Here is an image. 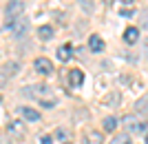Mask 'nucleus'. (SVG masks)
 I'll return each instance as SVG.
<instances>
[{"mask_svg":"<svg viewBox=\"0 0 148 144\" xmlns=\"http://www.w3.org/2000/svg\"><path fill=\"white\" fill-rule=\"evenodd\" d=\"M22 13H25V2H22V0H9V5H7V9H5L7 25H11L13 20H18Z\"/></svg>","mask_w":148,"mask_h":144,"instance_id":"obj_1","label":"nucleus"},{"mask_svg":"<svg viewBox=\"0 0 148 144\" xmlns=\"http://www.w3.org/2000/svg\"><path fill=\"white\" fill-rule=\"evenodd\" d=\"M122 122L126 124V129L133 131V133H144L146 131V120H142L139 115H124Z\"/></svg>","mask_w":148,"mask_h":144,"instance_id":"obj_2","label":"nucleus"},{"mask_svg":"<svg viewBox=\"0 0 148 144\" xmlns=\"http://www.w3.org/2000/svg\"><path fill=\"white\" fill-rule=\"evenodd\" d=\"M7 29L11 31L13 38H22V36L27 33V29H29V20H27L25 16H20L18 20H13L11 25H7Z\"/></svg>","mask_w":148,"mask_h":144,"instance_id":"obj_3","label":"nucleus"},{"mask_svg":"<svg viewBox=\"0 0 148 144\" xmlns=\"http://www.w3.org/2000/svg\"><path fill=\"white\" fill-rule=\"evenodd\" d=\"M33 67H36L38 73H42V75H51L53 73V62H51L49 58H38L36 62H33Z\"/></svg>","mask_w":148,"mask_h":144,"instance_id":"obj_4","label":"nucleus"},{"mask_svg":"<svg viewBox=\"0 0 148 144\" xmlns=\"http://www.w3.org/2000/svg\"><path fill=\"white\" fill-rule=\"evenodd\" d=\"M25 122H22V120H11V122H9V133H11V135H16V138H22V135H25Z\"/></svg>","mask_w":148,"mask_h":144,"instance_id":"obj_5","label":"nucleus"},{"mask_svg":"<svg viewBox=\"0 0 148 144\" xmlns=\"http://www.w3.org/2000/svg\"><path fill=\"white\" fill-rule=\"evenodd\" d=\"M20 113H22V120H25V122H38V120H40V113H38L36 109H31V107H22Z\"/></svg>","mask_w":148,"mask_h":144,"instance_id":"obj_6","label":"nucleus"},{"mask_svg":"<svg viewBox=\"0 0 148 144\" xmlns=\"http://www.w3.org/2000/svg\"><path fill=\"white\" fill-rule=\"evenodd\" d=\"M69 82H71V87H82V82H84V71H80V69L69 71Z\"/></svg>","mask_w":148,"mask_h":144,"instance_id":"obj_7","label":"nucleus"},{"mask_svg":"<svg viewBox=\"0 0 148 144\" xmlns=\"http://www.w3.org/2000/svg\"><path fill=\"white\" fill-rule=\"evenodd\" d=\"M124 40L128 44H137L139 42V29H137V27H128V29L124 31Z\"/></svg>","mask_w":148,"mask_h":144,"instance_id":"obj_8","label":"nucleus"},{"mask_svg":"<svg viewBox=\"0 0 148 144\" xmlns=\"http://www.w3.org/2000/svg\"><path fill=\"white\" fill-rule=\"evenodd\" d=\"M88 47H91V51L93 53H99V51H104V40H102V38L99 36H91L88 38Z\"/></svg>","mask_w":148,"mask_h":144,"instance_id":"obj_9","label":"nucleus"},{"mask_svg":"<svg viewBox=\"0 0 148 144\" xmlns=\"http://www.w3.org/2000/svg\"><path fill=\"white\" fill-rule=\"evenodd\" d=\"M135 111H137V113H142V115H148V93L142 95V98L135 102Z\"/></svg>","mask_w":148,"mask_h":144,"instance_id":"obj_10","label":"nucleus"},{"mask_svg":"<svg viewBox=\"0 0 148 144\" xmlns=\"http://www.w3.org/2000/svg\"><path fill=\"white\" fill-rule=\"evenodd\" d=\"M119 124V120L115 118V115H108V118H104V122H102V126H104V131H115V126Z\"/></svg>","mask_w":148,"mask_h":144,"instance_id":"obj_11","label":"nucleus"},{"mask_svg":"<svg viewBox=\"0 0 148 144\" xmlns=\"http://www.w3.org/2000/svg\"><path fill=\"white\" fill-rule=\"evenodd\" d=\"M111 144H133V138H130L128 133H117V135L111 140Z\"/></svg>","mask_w":148,"mask_h":144,"instance_id":"obj_12","label":"nucleus"},{"mask_svg":"<svg viewBox=\"0 0 148 144\" xmlns=\"http://www.w3.org/2000/svg\"><path fill=\"white\" fill-rule=\"evenodd\" d=\"M38 36L42 38V40H51V38H53V29H51L49 25H42L38 29Z\"/></svg>","mask_w":148,"mask_h":144,"instance_id":"obj_13","label":"nucleus"},{"mask_svg":"<svg viewBox=\"0 0 148 144\" xmlns=\"http://www.w3.org/2000/svg\"><path fill=\"white\" fill-rule=\"evenodd\" d=\"M58 58H60V62H66L69 58H71V47H69V44L60 47V49H58Z\"/></svg>","mask_w":148,"mask_h":144,"instance_id":"obj_14","label":"nucleus"},{"mask_svg":"<svg viewBox=\"0 0 148 144\" xmlns=\"http://www.w3.org/2000/svg\"><path fill=\"white\" fill-rule=\"evenodd\" d=\"M18 69H20L18 62H7L5 69H2V73H5V75H16V73H18Z\"/></svg>","mask_w":148,"mask_h":144,"instance_id":"obj_15","label":"nucleus"},{"mask_svg":"<svg viewBox=\"0 0 148 144\" xmlns=\"http://www.w3.org/2000/svg\"><path fill=\"white\" fill-rule=\"evenodd\" d=\"M102 142H104V135H102V133H97V131L88 133V144H102Z\"/></svg>","mask_w":148,"mask_h":144,"instance_id":"obj_16","label":"nucleus"},{"mask_svg":"<svg viewBox=\"0 0 148 144\" xmlns=\"http://www.w3.org/2000/svg\"><path fill=\"white\" fill-rule=\"evenodd\" d=\"M139 27H142V29H146V31H148V7H146V9H144L142 13H139Z\"/></svg>","mask_w":148,"mask_h":144,"instance_id":"obj_17","label":"nucleus"},{"mask_svg":"<svg viewBox=\"0 0 148 144\" xmlns=\"http://www.w3.org/2000/svg\"><path fill=\"white\" fill-rule=\"evenodd\" d=\"M56 138L58 140H69V138H71V133H69L66 129H58V131H56Z\"/></svg>","mask_w":148,"mask_h":144,"instance_id":"obj_18","label":"nucleus"},{"mask_svg":"<svg viewBox=\"0 0 148 144\" xmlns=\"http://www.w3.org/2000/svg\"><path fill=\"white\" fill-rule=\"evenodd\" d=\"M77 2H82V7H84V11H88V13L93 11V5H91V0H77Z\"/></svg>","mask_w":148,"mask_h":144,"instance_id":"obj_19","label":"nucleus"},{"mask_svg":"<svg viewBox=\"0 0 148 144\" xmlns=\"http://www.w3.org/2000/svg\"><path fill=\"white\" fill-rule=\"evenodd\" d=\"M133 9H119V16H124V18H133Z\"/></svg>","mask_w":148,"mask_h":144,"instance_id":"obj_20","label":"nucleus"},{"mask_svg":"<svg viewBox=\"0 0 148 144\" xmlns=\"http://www.w3.org/2000/svg\"><path fill=\"white\" fill-rule=\"evenodd\" d=\"M40 144H53L51 135H42V138H40Z\"/></svg>","mask_w":148,"mask_h":144,"instance_id":"obj_21","label":"nucleus"},{"mask_svg":"<svg viewBox=\"0 0 148 144\" xmlns=\"http://www.w3.org/2000/svg\"><path fill=\"white\" fill-rule=\"evenodd\" d=\"M5 84H7V75H5V73H2V71H0V89L5 87Z\"/></svg>","mask_w":148,"mask_h":144,"instance_id":"obj_22","label":"nucleus"},{"mask_svg":"<svg viewBox=\"0 0 148 144\" xmlns=\"http://www.w3.org/2000/svg\"><path fill=\"white\" fill-rule=\"evenodd\" d=\"M122 2H126V5H133V2H135V0H122Z\"/></svg>","mask_w":148,"mask_h":144,"instance_id":"obj_23","label":"nucleus"},{"mask_svg":"<svg viewBox=\"0 0 148 144\" xmlns=\"http://www.w3.org/2000/svg\"><path fill=\"white\" fill-rule=\"evenodd\" d=\"M0 144H5V135H0Z\"/></svg>","mask_w":148,"mask_h":144,"instance_id":"obj_24","label":"nucleus"},{"mask_svg":"<svg viewBox=\"0 0 148 144\" xmlns=\"http://www.w3.org/2000/svg\"><path fill=\"white\" fill-rule=\"evenodd\" d=\"M146 56H148V42H146Z\"/></svg>","mask_w":148,"mask_h":144,"instance_id":"obj_25","label":"nucleus"},{"mask_svg":"<svg viewBox=\"0 0 148 144\" xmlns=\"http://www.w3.org/2000/svg\"><path fill=\"white\" fill-rule=\"evenodd\" d=\"M146 144H148V133H146Z\"/></svg>","mask_w":148,"mask_h":144,"instance_id":"obj_26","label":"nucleus"},{"mask_svg":"<svg viewBox=\"0 0 148 144\" xmlns=\"http://www.w3.org/2000/svg\"><path fill=\"white\" fill-rule=\"evenodd\" d=\"M0 100H2V95H0Z\"/></svg>","mask_w":148,"mask_h":144,"instance_id":"obj_27","label":"nucleus"}]
</instances>
